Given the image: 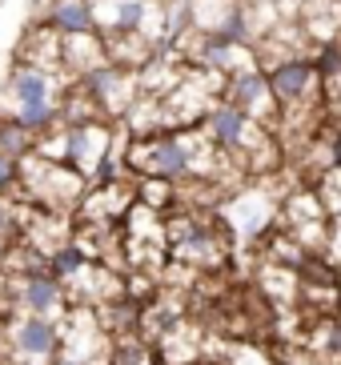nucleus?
<instances>
[{
	"label": "nucleus",
	"mask_w": 341,
	"mask_h": 365,
	"mask_svg": "<svg viewBox=\"0 0 341 365\" xmlns=\"http://www.w3.org/2000/svg\"><path fill=\"white\" fill-rule=\"evenodd\" d=\"M64 85H68V76H53L12 61V68L0 76V117H16L29 133L53 129V125H61Z\"/></svg>",
	"instance_id": "1"
},
{
	"label": "nucleus",
	"mask_w": 341,
	"mask_h": 365,
	"mask_svg": "<svg viewBox=\"0 0 341 365\" xmlns=\"http://www.w3.org/2000/svg\"><path fill=\"white\" fill-rule=\"evenodd\" d=\"M21 181H16V197L32 209H49V213H76L88 193L85 173H76L64 161H44L36 153L21 157Z\"/></svg>",
	"instance_id": "2"
},
{
	"label": "nucleus",
	"mask_w": 341,
	"mask_h": 365,
	"mask_svg": "<svg viewBox=\"0 0 341 365\" xmlns=\"http://www.w3.org/2000/svg\"><path fill=\"white\" fill-rule=\"evenodd\" d=\"M113 161H121V125H113V120L64 125V165L85 173L88 185Z\"/></svg>",
	"instance_id": "3"
},
{
	"label": "nucleus",
	"mask_w": 341,
	"mask_h": 365,
	"mask_svg": "<svg viewBox=\"0 0 341 365\" xmlns=\"http://www.w3.org/2000/svg\"><path fill=\"white\" fill-rule=\"evenodd\" d=\"M88 85V93L96 97V108H101V117L121 125L128 117V108L141 101V81L133 68H121V65H101L93 68L88 76H81Z\"/></svg>",
	"instance_id": "4"
},
{
	"label": "nucleus",
	"mask_w": 341,
	"mask_h": 365,
	"mask_svg": "<svg viewBox=\"0 0 341 365\" xmlns=\"http://www.w3.org/2000/svg\"><path fill=\"white\" fill-rule=\"evenodd\" d=\"M221 101L233 105L237 113H245V117L257 120V125H269V129L278 125V97H273V88H269L265 68H249V73L225 76Z\"/></svg>",
	"instance_id": "5"
},
{
	"label": "nucleus",
	"mask_w": 341,
	"mask_h": 365,
	"mask_svg": "<svg viewBox=\"0 0 341 365\" xmlns=\"http://www.w3.org/2000/svg\"><path fill=\"white\" fill-rule=\"evenodd\" d=\"M9 277V273H4ZM12 293H16V305L21 313H32V317H53L61 322L68 313V297H64V281H56L49 273V265L32 269V273H21V277H9Z\"/></svg>",
	"instance_id": "6"
},
{
	"label": "nucleus",
	"mask_w": 341,
	"mask_h": 365,
	"mask_svg": "<svg viewBox=\"0 0 341 365\" xmlns=\"http://www.w3.org/2000/svg\"><path fill=\"white\" fill-rule=\"evenodd\" d=\"M265 76H269L273 97H278V108L325 101L321 97V73H317V61H313V56H289L281 65L265 68Z\"/></svg>",
	"instance_id": "7"
},
{
	"label": "nucleus",
	"mask_w": 341,
	"mask_h": 365,
	"mask_svg": "<svg viewBox=\"0 0 341 365\" xmlns=\"http://www.w3.org/2000/svg\"><path fill=\"white\" fill-rule=\"evenodd\" d=\"M61 41L64 36L56 33L53 24L36 16L21 33L16 48H12V61H21V65H32L41 68V73H53V76H64V61H61Z\"/></svg>",
	"instance_id": "8"
},
{
	"label": "nucleus",
	"mask_w": 341,
	"mask_h": 365,
	"mask_svg": "<svg viewBox=\"0 0 341 365\" xmlns=\"http://www.w3.org/2000/svg\"><path fill=\"white\" fill-rule=\"evenodd\" d=\"M61 61H64V76H68V81H81V76H88L93 68L108 65L105 36H101V33L64 36V41H61Z\"/></svg>",
	"instance_id": "9"
},
{
	"label": "nucleus",
	"mask_w": 341,
	"mask_h": 365,
	"mask_svg": "<svg viewBox=\"0 0 341 365\" xmlns=\"http://www.w3.org/2000/svg\"><path fill=\"white\" fill-rule=\"evenodd\" d=\"M253 120L245 117V113H237L233 105H225V101H217L213 108H209V117H205V137L213 140L221 153H237L241 145H245V133Z\"/></svg>",
	"instance_id": "10"
},
{
	"label": "nucleus",
	"mask_w": 341,
	"mask_h": 365,
	"mask_svg": "<svg viewBox=\"0 0 341 365\" xmlns=\"http://www.w3.org/2000/svg\"><path fill=\"white\" fill-rule=\"evenodd\" d=\"M105 36V53H108V65H121V68H133V73H141V68L149 65L153 56H157L161 44H153L145 33H101Z\"/></svg>",
	"instance_id": "11"
},
{
	"label": "nucleus",
	"mask_w": 341,
	"mask_h": 365,
	"mask_svg": "<svg viewBox=\"0 0 341 365\" xmlns=\"http://www.w3.org/2000/svg\"><path fill=\"white\" fill-rule=\"evenodd\" d=\"M149 12V0H93L96 33H133Z\"/></svg>",
	"instance_id": "12"
},
{
	"label": "nucleus",
	"mask_w": 341,
	"mask_h": 365,
	"mask_svg": "<svg viewBox=\"0 0 341 365\" xmlns=\"http://www.w3.org/2000/svg\"><path fill=\"white\" fill-rule=\"evenodd\" d=\"M41 16L53 24L61 36L76 33H96V16H93V0H49L41 9Z\"/></svg>",
	"instance_id": "13"
},
{
	"label": "nucleus",
	"mask_w": 341,
	"mask_h": 365,
	"mask_svg": "<svg viewBox=\"0 0 341 365\" xmlns=\"http://www.w3.org/2000/svg\"><path fill=\"white\" fill-rule=\"evenodd\" d=\"M237 4H241V0H185V9H189V29H197V33H221Z\"/></svg>",
	"instance_id": "14"
},
{
	"label": "nucleus",
	"mask_w": 341,
	"mask_h": 365,
	"mask_svg": "<svg viewBox=\"0 0 341 365\" xmlns=\"http://www.w3.org/2000/svg\"><path fill=\"white\" fill-rule=\"evenodd\" d=\"M108 365H161V357H157V345L153 341H145L141 333H128V337L113 341Z\"/></svg>",
	"instance_id": "15"
},
{
	"label": "nucleus",
	"mask_w": 341,
	"mask_h": 365,
	"mask_svg": "<svg viewBox=\"0 0 341 365\" xmlns=\"http://www.w3.org/2000/svg\"><path fill=\"white\" fill-rule=\"evenodd\" d=\"M137 205L153 213H173L177 209V181H161V177H137Z\"/></svg>",
	"instance_id": "16"
},
{
	"label": "nucleus",
	"mask_w": 341,
	"mask_h": 365,
	"mask_svg": "<svg viewBox=\"0 0 341 365\" xmlns=\"http://www.w3.org/2000/svg\"><path fill=\"white\" fill-rule=\"evenodd\" d=\"M313 193L321 197V205H325V213L330 217H341V165H333V169H325L313 181Z\"/></svg>",
	"instance_id": "17"
},
{
	"label": "nucleus",
	"mask_w": 341,
	"mask_h": 365,
	"mask_svg": "<svg viewBox=\"0 0 341 365\" xmlns=\"http://www.w3.org/2000/svg\"><path fill=\"white\" fill-rule=\"evenodd\" d=\"M185 365H221L217 357H209V354H201V357H193V361H185Z\"/></svg>",
	"instance_id": "18"
},
{
	"label": "nucleus",
	"mask_w": 341,
	"mask_h": 365,
	"mask_svg": "<svg viewBox=\"0 0 341 365\" xmlns=\"http://www.w3.org/2000/svg\"><path fill=\"white\" fill-rule=\"evenodd\" d=\"M0 365H44V361H21V357H9V361H0Z\"/></svg>",
	"instance_id": "19"
},
{
	"label": "nucleus",
	"mask_w": 341,
	"mask_h": 365,
	"mask_svg": "<svg viewBox=\"0 0 341 365\" xmlns=\"http://www.w3.org/2000/svg\"><path fill=\"white\" fill-rule=\"evenodd\" d=\"M153 4H173V0H153Z\"/></svg>",
	"instance_id": "20"
},
{
	"label": "nucleus",
	"mask_w": 341,
	"mask_h": 365,
	"mask_svg": "<svg viewBox=\"0 0 341 365\" xmlns=\"http://www.w3.org/2000/svg\"><path fill=\"white\" fill-rule=\"evenodd\" d=\"M36 4H41V9H44V4H49V0H36Z\"/></svg>",
	"instance_id": "21"
}]
</instances>
